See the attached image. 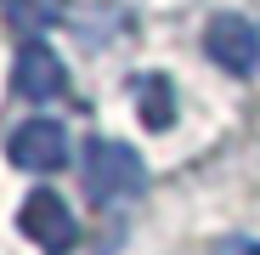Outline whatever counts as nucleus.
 I'll return each instance as SVG.
<instances>
[{
	"instance_id": "f257e3e1",
	"label": "nucleus",
	"mask_w": 260,
	"mask_h": 255,
	"mask_svg": "<svg viewBox=\"0 0 260 255\" xmlns=\"http://www.w3.org/2000/svg\"><path fill=\"white\" fill-rule=\"evenodd\" d=\"M147 182V170L136 159V148L124 142H108L96 136L91 148H85V193H91L96 204H113V199H136Z\"/></svg>"
},
{
	"instance_id": "f03ea898",
	"label": "nucleus",
	"mask_w": 260,
	"mask_h": 255,
	"mask_svg": "<svg viewBox=\"0 0 260 255\" xmlns=\"http://www.w3.org/2000/svg\"><path fill=\"white\" fill-rule=\"evenodd\" d=\"M204 46L226 74H254L260 68V29L243 12H215L209 29H204Z\"/></svg>"
},
{
	"instance_id": "7ed1b4c3",
	"label": "nucleus",
	"mask_w": 260,
	"mask_h": 255,
	"mask_svg": "<svg viewBox=\"0 0 260 255\" xmlns=\"http://www.w3.org/2000/svg\"><path fill=\"white\" fill-rule=\"evenodd\" d=\"M6 148H12V164H17V170H34V176L68 164V131H62L57 119H28V125H17Z\"/></svg>"
},
{
	"instance_id": "20e7f679",
	"label": "nucleus",
	"mask_w": 260,
	"mask_h": 255,
	"mask_svg": "<svg viewBox=\"0 0 260 255\" xmlns=\"http://www.w3.org/2000/svg\"><path fill=\"white\" fill-rule=\"evenodd\" d=\"M17 221H23V233L46 249V255H62V249L74 244V233H79L74 216H68V204H62L51 187H34V193L23 199V216H17Z\"/></svg>"
},
{
	"instance_id": "39448f33",
	"label": "nucleus",
	"mask_w": 260,
	"mask_h": 255,
	"mask_svg": "<svg viewBox=\"0 0 260 255\" xmlns=\"http://www.w3.org/2000/svg\"><path fill=\"white\" fill-rule=\"evenodd\" d=\"M17 91L23 102H51L68 91V68L57 63V51L46 46V40H23V51H17Z\"/></svg>"
},
{
	"instance_id": "423d86ee",
	"label": "nucleus",
	"mask_w": 260,
	"mask_h": 255,
	"mask_svg": "<svg viewBox=\"0 0 260 255\" xmlns=\"http://www.w3.org/2000/svg\"><path fill=\"white\" fill-rule=\"evenodd\" d=\"M176 91H170V79H142V125H153V131H164L170 119H176V102H170Z\"/></svg>"
},
{
	"instance_id": "0eeeda50",
	"label": "nucleus",
	"mask_w": 260,
	"mask_h": 255,
	"mask_svg": "<svg viewBox=\"0 0 260 255\" xmlns=\"http://www.w3.org/2000/svg\"><path fill=\"white\" fill-rule=\"evenodd\" d=\"M68 12V0H12V17H17V29H51L57 17Z\"/></svg>"
},
{
	"instance_id": "6e6552de",
	"label": "nucleus",
	"mask_w": 260,
	"mask_h": 255,
	"mask_svg": "<svg viewBox=\"0 0 260 255\" xmlns=\"http://www.w3.org/2000/svg\"><path fill=\"white\" fill-rule=\"evenodd\" d=\"M215 255H260V244H254V238H226Z\"/></svg>"
}]
</instances>
